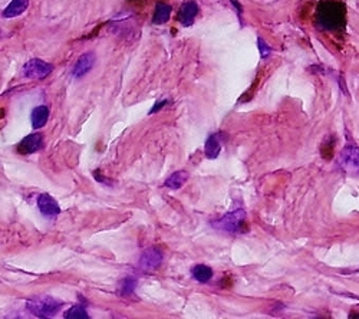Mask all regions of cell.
<instances>
[{"label":"cell","instance_id":"obj_1","mask_svg":"<svg viewBox=\"0 0 359 319\" xmlns=\"http://www.w3.org/2000/svg\"><path fill=\"white\" fill-rule=\"evenodd\" d=\"M318 26L323 30L339 32L347 25V8L338 0H323L316 10Z\"/></svg>","mask_w":359,"mask_h":319},{"label":"cell","instance_id":"obj_20","mask_svg":"<svg viewBox=\"0 0 359 319\" xmlns=\"http://www.w3.org/2000/svg\"><path fill=\"white\" fill-rule=\"evenodd\" d=\"M322 155L326 160H331L334 155V141H331V144L328 146V141H325V144L322 147Z\"/></svg>","mask_w":359,"mask_h":319},{"label":"cell","instance_id":"obj_15","mask_svg":"<svg viewBox=\"0 0 359 319\" xmlns=\"http://www.w3.org/2000/svg\"><path fill=\"white\" fill-rule=\"evenodd\" d=\"M188 173L186 170H180V171H175L173 173L170 177L166 180L164 186L168 187V188H173V190H177V188H182L186 182L188 180Z\"/></svg>","mask_w":359,"mask_h":319},{"label":"cell","instance_id":"obj_3","mask_svg":"<svg viewBox=\"0 0 359 319\" xmlns=\"http://www.w3.org/2000/svg\"><path fill=\"white\" fill-rule=\"evenodd\" d=\"M244 223H246V212H244L243 209H237L235 212L227 213L220 220L213 221L211 225L219 230H224L230 234H237V233H243L244 230H246V228H244Z\"/></svg>","mask_w":359,"mask_h":319},{"label":"cell","instance_id":"obj_12","mask_svg":"<svg viewBox=\"0 0 359 319\" xmlns=\"http://www.w3.org/2000/svg\"><path fill=\"white\" fill-rule=\"evenodd\" d=\"M30 120H32V126H34L35 130L42 129V126L49 120V109H47V107H45V105L36 107L34 111H32Z\"/></svg>","mask_w":359,"mask_h":319},{"label":"cell","instance_id":"obj_4","mask_svg":"<svg viewBox=\"0 0 359 319\" xmlns=\"http://www.w3.org/2000/svg\"><path fill=\"white\" fill-rule=\"evenodd\" d=\"M338 164L347 174L352 175V177H358L359 175V147L356 144H353V142H348V144L339 153Z\"/></svg>","mask_w":359,"mask_h":319},{"label":"cell","instance_id":"obj_2","mask_svg":"<svg viewBox=\"0 0 359 319\" xmlns=\"http://www.w3.org/2000/svg\"><path fill=\"white\" fill-rule=\"evenodd\" d=\"M62 307H63L62 300H58L52 296H46V295L30 298L26 302L28 311L38 318L55 316L61 311Z\"/></svg>","mask_w":359,"mask_h":319},{"label":"cell","instance_id":"obj_14","mask_svg":"<svg viewBox=\"0 0 359 319\" xmlns=\"http://www.w3.org/2000/svg\"><path fill=\"white\" fill-rule=\"evenodd\" d=\"M171 14V6L164 3V2H158L155 5V10H154V16H153V23L154 25H164L166 22H168Z\"/></svg>","mask_w":359,"mask_h":319},{"label":"cell","instance_id":"obj_11","mask_svg":"<svg viewBox=\"0 0 359 319\" xmlns=\"http://www.w3.org/2000/svg\"><path fill=\"white\" fill-rule=\"evenodd\" d=\"M221 151V140H220V134H213L210 135L208 140L206 141V147H204V153L207 155L208 160H215L219 157Z\"/></svg>","mask_w":359,"mask_h":319},{"label":"cell","instance_id":"obj_17","mask_svg":"<svg viewBox=\"0 0 359 319\" xmlns=\"http://www.w3.org/2000/svg\"><path fill=\"white\" fill-rule=\"evenodd\" d=\"M135 286H137V280L134 278H125L120 285V294L122 296L131 295L135 289Z\"/></svg>","mask_w":359,"mask_h":319},{"label":"cell","instance_id":"obj_5","mask_svg":"<svg viewBox=\"0 0 359 319\" xmlns=\"http://www.w3.org/2000/svg\"><path fill=\"white\" fill-rule=\"evenodd\" d=\"M54 71V65L43 59H30L22 68V76L28 79H43Z\"/></svg>","mask_w":359,"mask_h":319},{"label":"cell","instance_id":"obj_19","mask_svg":"<svg viewBox=\"0 0 359 319\" xmlns=\"http://www.w3.org/2000/svg\"><path fill=\"white\" fill-rule=\"evenodd\" d=\"M257 46H259V51H260V56H262V58H266L272 52V47L263 41V38L257 39Z\"/></svg>","mask_w":359,"mask_h":319},{"label":"cell","instance_id":"obj_16","mask_svg":"<svg viewBox=\"0 0 359 319\" xmlns=\"http://www.w3.org/2000/svg\"><path fill=\"white\" fill-rule=\"evenodd\" d=\"M191 274H193V278L195 280L202 282V283H206L211 278H213V269H211L210 266H206V265H197V266L193 267Z\"/></svg>","mask_w":359,"mask_h":319},{"label":"cell","instance_id":"obj_13","mask_svg":"<svg viewBox=\"0 0 359 319\" xmlns=\"http://www.w3.org/2000/svg\"><path fill=\"white\" fill-rule=\"evenodd\" d=\"M29 6V0H12L9 3V6L3 10V18L12 19L16 18V16L22 14Z\"/></svg>","mask_w":359,"mask_h":319},{"label":"cell","instance_id":"obj_7","mask_svg":"<svg viewBox=\"0 0 359 319\" xmlns=\"http://www.w3.org/2000/svg\"><path fill=\"white\" fill-rule=\"evenodd\" d=\"M43 148V135L39 133L35 134H30L28 137H25L16 150H18L19 154H34L38 153Z\"/></svg>","mask_w":359,"mask_h":319},{"label":"cell","instance_id":"obj_8","mask_svg":"<svg viewBox=\"0 0 359 319\" xmlns=\"http://www.w3.org/2000/svg\"><path fill=\"white\" fill-rule=\"evenodd\" d=\"M197 14H199V5L195 3L194 0H188V2L183 3L182 8H180L177 19L180 23L187 28L194 23L195 18H197Z\"/></svg>","mask_w":359,"mask_h":319},{"label":"cell","instance_id":"obj_18","mask_svg":"<svg viewBox=\"0 0 359 319\" xmlns=\"http://www.w3.org/2000/svg\"><path fill=\"white\" fill-rule=\"evenodd\" d=\"M65 318L67 319H88L89 315L85 311V308L83 307H74L71 308L67 314H65Z\"/></svg>","mask_w":359,"mask_h":319},{"label":"cell","instance_id":"obj_6","mask_svg":"<svg viewBox=\"0 0 359 319\" xmlns=\"http://www.w3.org/2000/svg\"><path fill=\"white\" fill-rule=\"evenodd\" d=\"M162 263V252L157 248H150L142 252L141 258H140V267L142 270H155L157 267H160V265Z\"/></svg>","mask_w":359,"mask_h":319},{"label":"cell","instance_id":"obj_9","mask_svg":"<svg viewBox=\"0 0 359 319\" xmlns=\"http://www.w3.org/2000/svg\"><path fill=\"white\" fill-rule=\"evenodd\" d=\"M95 65V55L94 52H87L84 55H80L79 59L76 60V63L72 68V76L74 78H83L84 75H87L92 67Z\"/></svg>","mask_w":359,"mask_h":319},{"label":"cell","instance_id":"obj_22","mask_svg":"<svg viewBox=\"0 0 359 319\" xmlns=\"http://www.w3.org/2000/svg\"><path fill=\"white\" fill-rule=\"evenodd\" d=\"M349 318H359V314H358V315H356V314H351Z\"/></svg>","mask_w":359,"mask_h":319},{"label":"cell","instance_id":"obj_21","mask_svg":"<svg viewBox=\"0 0 359 319\" xmlns=\"http://www.w3.org/2000/svg\"><path fill=\"white\" fill-rule=\"evenodd\" d=\"M168 104V101H162V102H157L154 107H153V109L150 111V114H154V113H158V111L164 107V105H167Z\"/></svg>","mask_w":359,"mask_h":319},{"label":"cell","instance_id":"obj_10","mask_svg":"<svg viewBox=\"0 0 359 319\" xmlns=\"http://www.w3.org/2000/svg\"><path fill=\"white\" fill-rule=\"evenodd\" d=\"M38 207L39 212L46 217H55L61 213V207L56 200L46 193L38 196Z\"/></svg>","mask_w":359,"mask_h":319}]
</instances>
